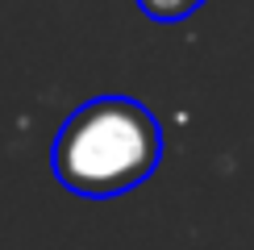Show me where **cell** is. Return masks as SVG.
<instances>
[{"instance_id": "1", "label": "cell", "mask_w": 254, "mask_h": 250, "mask_svg": "<svg viewBox=\"0 0 254 250\" xmlns=\"http://www.w3.org/2000/svg\"><path fill=\"white\" fill-rule=\"evenodd\" d=\"M163 163V125L133 96L83 100L59 125L50 171L71 196L113 200L146 184Z\"/></svg>"}, {"instance_id": "2", "label": "cell", "mask_w": 254, "mask_h": 250, "mask_svg": "<svg viewBox=\"0 0 254 250\" xmlns=\"http://www.w3.org/2000/svg\"><path fill=\"white\" fill-rule=\"evenodd\" d=\"M137 8H142L146 17H154V21H184V17H192L204 0H133Z\"/></svg>"}]
</instances>
